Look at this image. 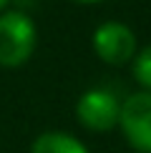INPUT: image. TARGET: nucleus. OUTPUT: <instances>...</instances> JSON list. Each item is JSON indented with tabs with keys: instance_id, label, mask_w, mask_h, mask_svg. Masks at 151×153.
<instances>
[{
	"instance_id": "nucleus-1",
	"label": "nucleus",
	"mask_w": 151,
	"mask_h": 153,
	"mask_svg": "<svg viewBox=\"0 0 151 153\" xmlns=\"http://www.w3.org/2000/svg\"><path fill=\"white\" fill-rule=\"evenodd\" d=\"M35 25L28 15L18 10L0 13V65L18 68L35 50Z\"/></svg>"
},
{
	"instance_id": "nucleus-2",
	"label": "nucleus",
	"mask_w": 151,
	"mask_h": 153,
	"mask_svg": "<svg viewBox=\"0 0 151 153\" xmlns=\"http://www.w3.org/2000/svg\"><path fill=\"white\" fill-rule=\"evenodd\" d=\"M118 126L131 148L138 153H151V91L134 93L123 100Z\"/></svg>"
},
{
	"instance_id": "nucleus-3",
	"label": "nucleus",
	"mask_w": 151,
	"mask_h": 153,
	"mask_svg": "<svg viewBox=\"0 0 151 153\" xmlns=\"http://www.w3.org/2000/svg\"><path fill=\"white\" fill-rule=\"evenodd\" d=\"M76 116H78L81 126L88 131H111L121 118V103L116 95L103 88H93L81 95L78 105H76Z\"/></svg>"
},
{
	"instance_id": "nucleus-4",
	"label": "nucleus",
	"mask_w": 151,
	"mask_h": 153,
	"mask_svg": "<svg viewBox=\"0 0 151 153\" xmlns=\"http://www.w3.org/2000/svg\"><path fill=\"white\" fill-rule=\"evenodd\" d=\"M96 55L108 65H123L136 53V35L123 23H103L93 33Z\"/></svg>"
},
{
	"instance_id": "nucleus-5",
	"label": "nucleus",
	"mask_w": 151,
	"mask_h": 153,
	"mask_svg": "<svg viewBox=\"0 0 151 153\" xmlns=\"http://www.w3.org/2000/svg\"><path fill=\"white\" fill-rule=\"evenodd\" d=\"M30 153H88V148L76 136L53 131V133L38 136L33 148H30Z\"/></svg>"
},
{
	"instance_id": "nucleus-6",
	"label": "nucleus",
	"mask_w": 151,
	"mask_h": 153,
	"mask_svg": "<svg viewBox=\"0 0 151 153\" xmlns=\"http://www.w3.org/2000/svg\"><path fill=\"white\" fill-rule=\"evenodd\" d=\"M134 78L146 91H151V45H146L134 60Z\"/></svg>"
},
{
	"instance_id": "nucleus-7",
	"label": "nucleus",
	"mask_w": 151,
	"mask_h": 153,
	"mask_svg": "<svg viewBox=\"0 0 151 153\" xmlns=\"http://www.w3.org/2000/svg\"><path fill=\"white\" fill-rule=\"evenodd\" d=\"M73 3H101V0H73Z\"/></svg>"
},
{
	"instance_id": "nucleus-8",
	"label": "nucleus",
	"mask_w": 151,
	"mask_h": 153,
	"mask_svg": "<svg viewBox=\"0 0 151 153\" xmlns=\"http://www.w3.org/2000/svg\"><path fill=\"white\" fill-rule=\"evenodd\" d=\"M5 3H8V0H0V13H3V8H5Z\"/></svg>"
}]
</instances>
